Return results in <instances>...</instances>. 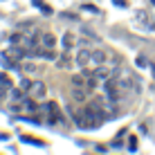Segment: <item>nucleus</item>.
<instances>
[{"label": "nucleus", "mask_w": 155, "mask_h": 155, "mask_svg": "<svg viewBox=\"0 0 155 155\" xmlns=\"http://www.w3.org/2000/svg\"><path fill=\"white\" fill-rule=\"evenodd\" d=\"M74 45H77V36H74V34H70V31H68V34L65 36H63V50H72V47Z\"/></svg>", "instance_id": "obj_9"}, {"label": "nucleus", "mask_w": 155, "mask_h": 155, "mask_svg": "<svg viewBox=\"0 0 155 155\" xmlns=\"http://www.w3.org/2000/svg\"><path fill=\"white\" fill-rule=\"evenodd\" d=\"M20 70H23V72H36V65H34V63H23Z\"/></svg>", "instance_id": "obj_14"}, {"label": "nucleus", "mask_w": 155, "mask_h": 155, "mask_svg": "<svg viewBox=\"0 0 155 155\" xmlns=\"http://www.w3.org/2000/svg\"><path fill=\"white\" fill-rule=\"evenodd\" d=\"M36 104H38V101H34L29 94H25V97L16 99V101H9V110L16 113V115H20V113H34V110H38V108H36Z\"/></svg>", "instance_id": "obj_3"}, {"label": "nucleus", "mask_w": 155, "mask_h": 155, "mask_svg": "<svg viewBox=\"0 0 155 155\" xmlns=\"http://www.w3.org/2000/svg\"><path fill=\"white\" fill-rule=\"evenodd\" d=\"M151 70H153V72H155V65H151Z\"/></svg>", "instance_id": "obj_18"}, {"label": "nucleus", "mask_w": 155, "mask_h": 155, "mask_svg": "<svg viewBox=\"0 0 155 155\" xmlns=\"http://www.w3.org/2000/svg\"><path fill=\"white\" fill-rule=\"evenodd\" d=\"M106 52H99V50H94L92 52V65L97 68V65H106Z\"/></svg>", "instance_id": "obj_8"}, {"label": "nucleus", "mask_w": 155, "mask_h": 155, "mask_svg": "<svg viewBox=\"0 0 155 155\" xmlns=\"http://www.w3.org/2000/svg\"><path fill=\"white\" fill-rule=\"evenodd\" d=\"M45 94H47V88H45V83L43 81H34L31 83V88H29V97L34 99V101H45Z\"/></svg>", "instance_id": "obj_4"}, {"label": "nucleus", "mask_w": 155, "mask_h": 155, "mask_svg": "<svg viewBox=\"0 0 155 155\" xmlns=\"http://www.w3.org/2000/svg\"><path fill=\"white\" fill-rule=\"evenodd\" d=\"M0 63H2L5 70H16V68H20V65H18V58H14L12 54H9V52L0 54Z\"/></svg>", "instance_id": "obj_6"}, {"label": "nucleus", "mask_w": 155, "mask_h": 155, "mask_svg": "<svg viewBox=\"0 0 155 155\" xmlns=\"http://www.w3.org/2000/svg\"><path fill=\"white\" fill-rule=\"evenodd\" d=\"M43 119H45V124H52V126L65 124V117H63L56 101H47V104L43 106Z\"/></svg>", "instance_id": "obj_1"}, {"label": "nucleus", "mask_w": 155, "mask_h": 155, "mask_svg": "<svg viewBox=\"0 0 155 155\" xmlns=\"http://www.w3.org/2000/svg\"><path fill=\"white\" fill-rule=\"evenodd\" d=\"M56 63H58V68H70V65H72V61H70V54H63L61 58H56Z\"/></svg>", "instance_id": "obj_12"}, {"label": "nucleus", "mask_w": 155, "mask_h": 155, "mask_svg": "<svg viewBox=\"0 0 155 155\" xmlns=\"http://www.w3.org/2000/svg\"><path fill=\"white\" fill-rule=\"evenodd\" d=\"M113 2L117 5V7H126V2H124V0H113Z\"/></svg>", "instance_id": "obj_17"}, {"label": "nucleus", "mask_w": 155, "mask_h": 155, "mask_svg": "<svg viewBox=\"0 0 155 155\" xmlns=\"http://www.w3.org/2000/svg\"><path fill=\"white\" fill-rule=\"evenodd\" d=\"M70 115L74 119V126L77 128H83V130H92V128H97V124H94V119L88 115V110L83 108H70Z\"/></svg>", "instance_id": "obj_2"}, {"label": "nucleus", "mask_w": 155, "mask_h": 155, "mask_svg": "<svg viewBox=\"0 0 155 155\" xmlns=\"http://www.w3.org/2000/svg\"><path fill=\"white\" fill-rule=\"evenodd\" d=\"M41 43H43V47H52V50H54L56 38H54L52 34H41Z\"/></svg>", "instance_id": "obj_10"}, {"label": "nucleus", "mask_w": 155, "mask_h": 155, "mask_svg": "<svg viewBox=\"0 0 155 155\" xmlns=\"http://www.w3.org/2000/svg\"><path fill=\"white\" fill-rule=\"evenodd\" d=\"M74 61H77L79 68H90V65H92V52H90L88 47H79Z\"/></svg>", "instance_id": "obj_5"}, {"label": "nucleus", "mask_w": 155, "mask_h": 155, "mask_svg": "<svg viewBox=\"0 0 155 155\" xmlns=\"http://www.w3.org/2000/svg\"><path fill=\"white\" fill-rule=\"evenodd\" d=\"M0 85H2V88H7V90H12V88H14L12 79H9L7 74H5V72H0Z\"/></svg>", "instance_id": "obj_11"}, {"label": "nucleus", "mask_w": 155, "mask_h": 155, "mask_svg": "<svg viewBox=\"0 0 155 155\" xmlns=\"http://www.w3.org/2000/svg\"><path fill=\"white\" fill-rule=\"evenodd\" d=\"M20 140H23V142H27V144H34V146H45V142H41V140H34V137H27V135H23Z\"/></svg>", "instance_id": "obj_13"}, {"label": "nucleus", "mask_w": 155, "mask_h": 155, "mask_svg": "<svg viewBox=\"0 0 155 155\" xmlns=\"http://www.w3.org/2000/svg\"><path fill=\"white\" fill-rule=\"evenodd\" d=\"M88 92H90L88 88H79V85H74L72 97H74V101H85V99H88Z\"/></svg>", "instance_id": "obj_7"}, {"label": "nucleus", "mask_w": 155, "mask_h": 155, "mask_svg": "<svg viewBox=\"0 0 155 155\" xmlns=\"http://www.w3.org/2000/svg\"><path fill=\"white\" fill-rule=\"evenodd\" d=\"M83 12H90V14H99V9L97 7H90V5H85V7H81Z\"/></svg>", "instance_id": "obj_15"}, {"label": "nucleus", "mask_w": 155, "mask_h": 155, "mask_svg": "<svg viewBox=\"0 0 155 155\" xmlns=\"http://www.w3.org/2000/svg\"><path fill=\"white\" fill-rule=\"evenodd\" d=\"M151 2H153V5H155V0H151Z\"/></svg>", "instance_id": "obj_19"}, {"label": "nucleus", "mask_w": 155, "mask_h": 155, "mask_svg": "<svg viewBox=\"0 0 155 155\" xmlns=\"http://www.w3.org/2000/svg\"><path fill=\"white\" fill-rule=\"evenodd\" d=\"M128 144H130V146H128L130 151H137V137H130V142H128Z\"/></svg>", "instance_id": "obj_16"}]
</instances>
